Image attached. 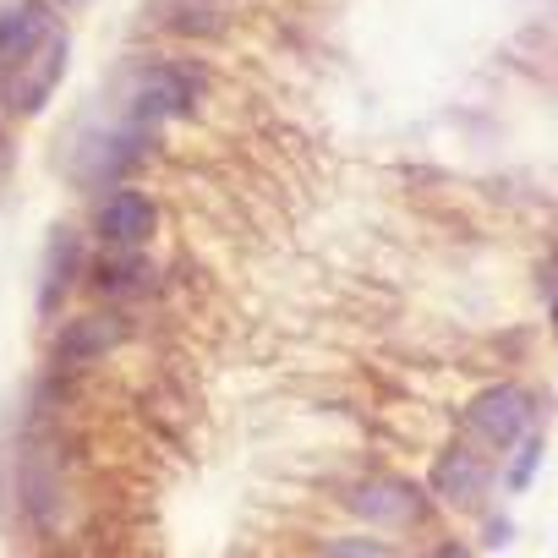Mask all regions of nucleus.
<instances>
[{
  "label": "nucleus",
  "instance_id": "f257e3e1",
  "mask_svg": "<svg viewBox=\"0 0 558 558\" xmlns=\"http://www.w3.org/2000/svg\"><path fill=\"white\" fill-rule=\"evenodd\" d=\"M340 504H345L356 520L384 525V531H416V525H427V514H433V493H427L422 482L400 476V471H373V476L351 482Z\"/></svg>",
  "mask_w": 558,
  "mask_h": 558
},
{
  "label": "nucleus",
  "instance_id": "f03ea898",
  "mask_svg": "<svg viewBox=\"0 0 558 558\" xmlns=\"http://www.w3.org/2000/svg\"><path fill=\"white\" fill-rule=\"evenodd\" d=\"M536 422V400L520 389V384H493L482 389L471 405H465V433L482 444V449H514Z\"/></svg>",
  "mask_w": 558,
  "mask_h": 558
},
{
  "label": "nucleus",
  "instance_id": "7ed1b4c3",
  "mask_svg": "<svg viewBox=\"0 0 558 558\" xmlns=\"http://www.w3.org/2000/svg\"><path fill=\"white\" fill-rule=\"evenodd\" d=\"M487 487H493V465H487V454H476L471 444H449V449L433 460V471H427V493H433V504H444V509H482Z\"/></svg>",
  "mask_w": 558,
  "mask_h": 558
},
{
  "label": "nucleus",
  "instance_id": "20e7f679",
  "mask_svg": "<svg viewBox=\"0 0 558 558\" xmlns=\"http://www.w3.org/2000/svg\"><path fill=\"white\" fill-rule=\"evenodd\" d=\"M154 225H159V214H154L148 192H137V186H116L94 214V230H99V241L110 252H143Z\"/></svg>",
  "mask_w": 558,
  "mask_h": 558
},
{
  "label": "nucleus",
  "instance_id": "39448f33",
  "mask_svg": "<svg viewBox=\"0 0 558 558\" xmlns=\"http://www.w3.org/2000/svg\"><path fill=\"white\" fill-rule=\"evenodd\" d=\"M50 39H56V17H50L45 0H12V7L0 12V66H23Z\"/></svg>",
  "mask_w": 558,
  "mask_h": 558
},
{
  "label": "nucleus",
  "instance_id": "423d86ee",
  "mask_svg": "<svg viewBox=\"0 0 558 558\" xmlns=\"http://www.w3.org/2000/svg\"><path fill=\"white\" fill-rule=\"evenodd\" d=\"M61 72H66V39L56 34L45 50H34L23 66H12V110L17 116L45 110L50 94H56V83H61Z\"/></svg>",
  "mask_w": 558,
  "mask_h": 558
},
{
  "label": "nucleus",
  "instance_id": "0eeeda50",
  "mask_svg": "<svg viewBox=\"0 0 558 558\" xmlns=\"http://www.w3.org/2000/svg\"><path fill=\"white\" fill-rule=\"evenodd\" d=\"M192 105V83L175 66H148L132 88V126H154L165 116H181Z\"/></svg>",
  "mask_w": 558,
  "mask_h": 558
},
{
  "label": "nucleus",
  "instance_id": "6e6552de",
  "mask_svg": "<svg viewBox=\"0 0 558 558\" xmlns=\"http://www.w3.org/2000/svg\"><path fill=\"white\" fill-rule=\"evenodd\" d=\"M77 268H83V241H77L72 230H56L50 246H45V279H39V313H45V318H56V307H61V296L72 291Z\"/></svg>",
  "mask_w": 558,
  "mask_h": 558
},
{
  "label": "nucleus",
  "instance_id": "1a4fd4ad",
  "mask_svg": "<svg viewBox=\"0 0 558 558\" xmlns=\"http://www.w3.org/2000/svg\"><path fill=\"white\" fill-rule=\"evenodd\" d=\"M116 340H121V318H77L56 335V362H66V367L99 362Z\"/></svg>",
  "mask_w": 558,
  "mask_h": 558
},
{
  "label": "nucleus",
  "instance_id": "9d476101",
  "mask_svg": "<svg viewBox=\"0 0 558 558\" xmlns=\"http://www.w3.org/2000/svg\"><path fill=\"white\" fill-rule=\"evenodd\" d=\"M318 558H405V553L395 542L373 536V531H340V536H329L318 547Z\"/></svg>",
  "mask_w": 558,
  "mask_h": 558
},
{
  "label": "nucleus",
  "instance_id": "9b49d317",
  "mask_svg": "<svg viewBox=\"0 0 558 558\" xmlns=\"http://www.w3.org/2000/svg\"><path fill=\"white\" fill-rule=\"evenodd\" d=\"M143 274H148V263L137 252H110V257L94 263V286L99 291H132V286H143Z\"/></svg>",
  "mask_w": 558,
  "mask_h": 558
},
{
  "label": "nucleus",
  "instance_id": "f8f14e48",
  "mask_svg": "<svg viewBox=\"0 0 558 558\" xmlns=\"http://www.w3.org/2000/svg\"><path fill=\"white\" fill-rule=\"evenodd\" d=\"M536 465H542V438H536V433H525V438H520V460H514V471H509V487H514V493H525V487H531V476H536Z\"/></svg>",
  "mask_w": 558,
  "mask_h": 558
},
{
  "label": "nucleus",
  "instance_id": "ddd939ff",
  "mask_svg": "<svg viewBox=\"0 0 558 558\" xmlns=\"http://www.w3.org/2000/svg\"><path fill=\"white\" fill-rule=\"evenodd\" d=\"M433 558H476V553H471L465 542H438V547H433Z\"/></svg>",
  "mask_w": 558,
  "mask_h": 558
},
{
  "label": "nucleus",
  "instance_id": "4468645a",
  "mask_svg": "<svg viewBox=\"0 0 558 558\" xmlns=\"http://www.w3.org/2000/svg\"><path fill=\"white\" fill-rule=\"evenodd\" d=\"M547 291H553V329H558V257H553V279H547Z\"/></svg>",
  "mask_w": 558,
  "mask_h": 558
},
{
  "label": "nucleus",
  "instance_id": "2eb2a0df",
  "mask_svg": "<svg viewBox=\"0 0 558 558\" xmlns=\"http://www.w3.org/2000/svg\"><path fill=\"white\" fill-rule=\"evenodd\" d=\"M487 536H493V547H504V536H509V520H493V525H487Z\"/></svg>",
  "mask_w": 558,
  "mask_h": 558
}]
</instances>
